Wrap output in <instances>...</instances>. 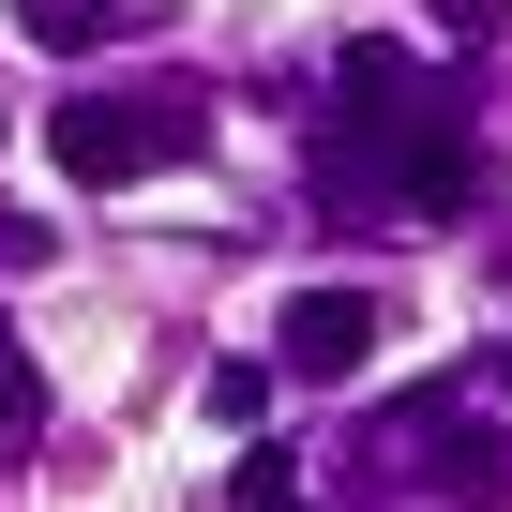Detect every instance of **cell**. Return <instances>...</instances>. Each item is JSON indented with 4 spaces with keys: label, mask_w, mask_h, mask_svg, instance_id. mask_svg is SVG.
<instances>
[{
    "label": "cell",
    "mask_w": 512,
    "mask_h": 512,
    "mask_svg": "<svg viewBox=\"0 0 512 512\" xmlns=\"http://www.w3.org/2000/svg\"><path fill=\"white\" fill-rule=\"evenodd\" d=\"M0 422H46V392H31V362H0Z\"/></svg>",
    "instance_id": "obj_9"
},
{
    "label": "cell",
    "mask_w": 512,
    "mask_h": 512,
    "mask_svg": "<svg viewBox=\"0 0 512 512\" xmlns=\"http://www.w3.org/2000/svg\"><path fill=\"white\" fill-rule=\"evenodd\" d=\"M497 392H512V347H497Z\"/></svg>",
    "instance_id": "obj_11"
},
{
    "label": "cell",
    "mask_w": 512,
    "mask_h": 512,
    "mask_svg": "<svg viewBox=\"0 0 512 512\" xmlns=\"http://www.w3.org/2000/svg\"><path fill=\"white\" fill-rule=\"evenodd\" d=\"M422 482H437V497H512V422L422 392Z\"/></svg>",
    "instance_id": "obj_3"
},
{
    "label": "cell",
    "mask_w": 512,
    "mask_h": 512,
    "mask_svg": "<svg viewBox=\"0 0 512 512\" xmlns=\"http://www.w3.org/2000/svg\"><path fill=\"white\" fill-rule=\"evenodd\" d=\"M61 181H151V166H196L211 151V106L196 91H136V106H61L46 121Z\"/></svg>",
    "instance_id": "obj_1"
},
{
    "label": "cell",
    "mask_w": 512,
    "mask_h": 512,
    "mask_svg": "<svg viewBox=\"0 0 512 512\" xmlns=\"http://www.w3.org/2000/svg\"><path fill=\"white\" fill-rule=\"evenodd\" d=\"M377 181H392L407 211H467V121H452V106H422L407 136H377Z\"/></svg>",
    "instance_id": "obj_5"
},
{
    "label": "cell",
    "mask_w": 512,
    "mask_h": 512,
    "mask_svg": "<svg viewBox=\"0 0 512 512\" xmlns=\"http://www.w3.org/2000/svg\"><path fill=\"white\" fill-rule=\"evenodd\" d=\"M196 407H211V422H256V407H272V377H256V362H211V377H196Z\"/></svg>",
    "instance_id": "obj_8"
},
{
    "label": "cell",
    "mask_w": 512,
    "mask_h": 512,
    "mask_svg": "<svg viewBox=\"0 0 512 512\" xmlns=\"http://www.w3.org/2000/svg\"><path fill=\"white\" fill-rule=\"evenodd\" d=\"M16 31H31L46 61H91V46H121V31H136V0H16Z\"/></svg>",
    "instance_id": "obj_6"
},
{
    "label": "cell",
    "mask_w": 512,
    "mask_h": 512,
    "mask_svg": "<svg viewBox=\"0 0 512 512\" xmlns=\"http://www.w3.org/2000/svg\"><path fill=\"white\" fill-rule=\"evenodd\" d=\"M226 497H241V512H302V467H287V452H272V437H256V452H241V467H226Z\"/></svg>",
    "instance_id": "obj_7"
},
{
    "label": "cell",
    "mask_w": 512,
    "mask_h": 512,
    "mask_svg": "<svg viewBox=\"0 0 512 512\" xmlns=\"http://www.w3.org/2000/svg\"><path fill=\"white\" fill-rule=\"evenodd\" d=\"M362 347H377V287H302L272 317V362L287 377H362Z\"/></svg>",
    "instance_id": "obj_2"
},
{
    "label": "cell",
    "mask_w": 512,
    "mask_h": 512,
    "mask_svg": "<svg viewBox=\"0 0 512 512\" xmlns=\"http://www.w3.org/2000/svg\"><path fill=\"white\" fill-rule=\"evenodd\" d=\"M512 16V0H437V31H497Z\"/></svg>",
    "instance_id": "obj_10"
},
{
    "label": "cell",
    "mask_w": 512,
    "mask_h": 512,
    "mask_svg": "<svg viewBox=\"0 0 512 512\" xmlns=\"http://www.w3.org/2000/svg\"><path fill=\"white\" fill-rule=\"evenodd\" d=\"M332 91H347V136H362V151H377V136H407V121L437 106V91H422V61H407V46H377V31L332 61Z\"/></svg>",
    "instance_id": "obj_4"
}]
</instances>
